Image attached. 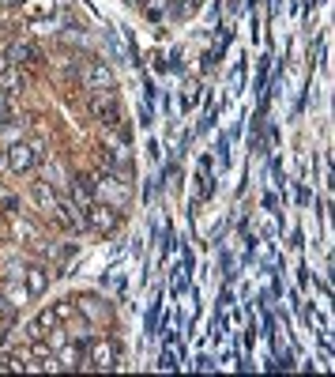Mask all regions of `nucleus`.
Masks as SVG:
<instances>
[{
  "label": "nucleus",
  "mask_w": 335,
  "mask_h": 377,
  "mask_svg": "<svg viewBox=\"0 0 335 377\" xmlns=\"http://www.w3.org/2000/svg\"><path fill=\"white\" fill-rule=\"evenodd\" d=\"M79 79H83L87 91H113V84H117V76H113V69L105 61H87L83 72H79Z\"/></svg>",
  "instance_id": "1"
},
{
  "label": "nucleus",
  "mask_w": 335,
  "mask_h": 377,
  "mask_svg": "<svg viewBox=\"0 0 335 377\" xmlns=\"http://www.w3.org/2000/svg\"><path fill=\"white\" fill-rule=\"evenodd\" d=\"M46 151L38 144H11L8 147V170L11 174H26V170H34L38 166V159H42Z\"/></svg>",
  "instance_id": "2"
},
{
  "label": "nucleus",
  "mask_w": 335,
  "mask_h": 377,
  "mask_svg": "<svg viewBox=\"0 0 335 377\" xmlns=\"http://www.w3.org/2000/svg\"><path fill=\"white\" fill-rule=\"evenodd\" d=\"M83 362H87V366H95V370H113L117 366V343L113 340H91Z\"/></svg>",
  "instance_id": "3"
},
{
  "label": "nucleus",
  "mask_w": 335,
  "mask_h": 377,
  "mask_svg": "<svg viewBox=\"0 0 335 377\" xmlns=\"http://www.w3.org/2000/svg\"><path fill=\"white\" fill-rule=\"evenodd\" d=\"M91 114H95L102 125H120V106L113 99V91H95V99H91Z\"/></svg>",
  "instance_id": "4"
},
{
  "label": "nucleus",
  "mask_w": 335,
  "mask_h": 377,
  "mask_svg": "<svg viewBox=\"0 0 335 377\" xmlns=\"http://www.w3.org/2000/svg\"><path fill=\"white\" fill-rule=\"evenodd\" d=\"M117 223H120L117 208H110V204H91V208H87V226H95L98 234L117 231Z\"/></svg>",
  "instance_id": "5"
},
{
  "label": "nucleus",
  "mask_w": 335,
  "mask_h": 377,
  "mask_svg": "<svg viewBox=\"0 0 335 377\" xmlns=\"http://www.w3.org/2000/svg\"><path fill=\"white\" fill-rule=\"evenodd\" d=\"M4 61L11 64V69H23V64H34V61H38V46L31 42V38H16V42H8Z\"/></svg>",
  "instance_id": "6"
},
{
  "label": "nucleus",
  "mask_w": 335,
  "mask_h": 377,
  "mask_svg": "<svg viewBox=\"0 0 335 377\" xmlns=\"http://www.w3.org/2000/svg\"><path fill=\"white\" fill-rule=\"evenodd\" d=\"M53 358H57V370H79L83 358H87V347L83 343H64Z\"/></svg>",
  "instance_id": "7"
},
{
  "label": "nucleus",
  "mask_w": 335,
  "mask_h": 377,
  "mask_svg": "<svg viewBox=\"0 0 335 377\" xmlns=\"http://www.w3.org/2000/svg\"><path fill=\"white\" fill-rule=\"evenodd\" d=\"M23 279H26V294H31V298H38V294H46V287H49V272H46L42 264L23 268Z\"/></svg>",
  "instance_id": "8"
},
{
  "label": "nucleus",
  "mask_w": 335,
  "mask_h": 377,
  "mask_svg": "<svg viewBox=\"0 0 335 377\" xmlns=\"http://www.w3.org/2000/svg\"><path fill=\"white\" fill-rule=\"evenodd\" d=\"M34 200H38V208H42L46 215H53V211H57V204H61L57 188H53L49 181H34Z\"/></svg>",
  "instance_id": "9"
},
{
  "label": "nucleus",
  "mask_w": 335,
  "mask_h": 377,
  "mask_svg": "<svg viewBox=\"0 0 335 377\" xmlns=\"http://www.w3.org/2000/svg\"><path fill=\"white\" fill-rule=\"evenodd\" d=\"M57 325H61L57 309H42V313H38V317L31 321V336H34V340H42V336H46V332H53Z\"/></svg>",
  "instance_id": "10"
},
{
  "label": "nucleus",
  "mask_w": 335,
  "mask_h": 377,
  "mask_svg": "<svg viewBox=\"0 0 335 377\" xmlns=\"http://www.w3.org/2000/svg\"><path fill=\"white\" fill-rule=\"evenodd\" d=\"M57 11V0H23V16L26 19H49Z\"/></svg>",
  "instance_id": "11"
},
{
  "label": "nucleus",
  "mask_w": 335,
  "mask_h": 377,
  "mask_svg": "<svg viewBox=\"0 0 335 377\" xmlns=\"http://www.w3.org/2000/svg\"><path fill=\"white\" fill-rule=\"evenodd\" d=\"M0 87H4L0 94H8V99H11V94H19V91L26 87V79H23V76H19L16 69H11V64H8V69L0 72Z\"/></svg>",
  "instance_id": "12"
},
{
  "label": "nucleus",
  "mask_w": 335,
  "mask_h": 377,
  "mask_svg": "<svg viewBox=\"0 0 335 377\" xmlns=\"http://www.w3.org/2000/svg\"><path fill=\"white\" fill-rule=\"evenodd\" d=\"M143 11H147V19H163L166 11H170V0H143Z\"/></svg>",
  "instance_id": "13"
},
{
  "label": "nucleus",
  "mask_w": 335,
  "mask_h": 377,
  "mask_svg": "<svg viewBox=\"0 0 335 377\" xmlns=\"http://www.w3.org/2000/svg\"><path fill=\"white\" fill-rule=\"evenodd\" d=\"M200 4H204V0H177V4H170V16H189Z\"/></svg>",
  "instance_id": "14"
},
{
  "label": "nucleus",
  "mask_w": 335,
  "mask_h": 377,
  "mask_svg": "<svg viewBox=\"0 0 335 377\" xmlns=\"http://www.w3.org/2000/svg\"><path fill=\"white\" fill-rule=\"evenodd\" d=\"M0 208H4V215H19V200L16 196H0Z\"/></svg>",
  "instance_id": "15"
},
{
  "label": "nucleus",
  "mask_w": 335,
  "mask_h": 377,
  "mask_svg": "<svg viewBox=\"0 0 335 377\" xmlns=\"http://www.w3.org/2000/svg\"><path fill=\"white\" fill-rule=\"evenodd\" d=\"M128 4H132V8H136V4H140V8H143V0H128Z\"/></svg>",
  "instance_id": "16"
},
{
  "label": "nucleus",
  "mask_w": 335,
  "mask_h": 377,
  "mask_svg": "<svg viewBox=\"0 0 335 377\" xmlns=\"http://www.w3.org/2000/svg\"><path fill=\"white\" fill-rule=\"evenodd\" d=\"M4 69H8V61H4V57H0V72H4Z\"/></svg>",
  "instance_id": "17"
},
{
  "label": "nucleus",
  "mask_w": 335,
  "mask_h": 377,
  "mask_svg": "<svg viewBox=\"0 0 335 377\" xmlns=\"http://www.w3.org/2000/svg\"><path fill=\"white\" fill-rule=\"evenodd\" d=\"M0 234H4V219H0Z\"/></svg>",
  "instance_id": "18"
},
{
  "label": "nucleus",
  "mask_w": 335,
  "mask_h": 377,
  "mask_svg": "<svg viewBox=\"0 0 335 377\" xmlns=\"http://www.w3.org/2000/svg\"><path fill=\"white\" fill-rule=\"evenodd\" d=\"M0 38H4V23H0Z\"/></svg>",
  "instance_id": "19"
}]
</instances>
